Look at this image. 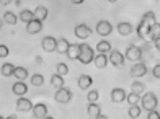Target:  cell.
<instances>
[{
  "mask_svg": "<svg viewBox=\"0 0 160 119\" xmlns=\"http://www.w3.org/2000/svg\"><path fill=\"white\" fill-rule=\"evenodd\" d=\"M113 31V25L110 23V21H106V20H101L97 23V33L100 36H108V34H111Z\"/></svg>",
  "mask_w": 160,
  "mask_h": 119,
  "instance_id": "5b68a950",
  "label": "cell"
},
{
  "mask_svg": "<svg viewBox=\"0 0 160 119\" xmlns=\"http://www.w3.org/2000/svg\"><path fill=\"white\" fill-rule=\"evenodd\" d=\"M157 105H158V100H157V96L155 93H152V92H147L142 98H141V108L145 109V111H154L157 109Z\"/></svg>",
  "mask_w": 160,
  "mask_h": 119,
  "instance_id": "6da1fadb",
  "label": "cell"
},
{
  "mask_svg": "<svg viewBox=\"0 0 160 119\" xmlns=\"http://www.w3.org/2000/svg\"><path fill=\"white\" fill-rule=\"evenodd\" d=\"M145 73H147V65L142 64V62H137L132 65V69H131V75L136 77V78H141L144 77Z\"/></svg>",
  "mask_w": 160,
  "mask_h": 119,
  "instance_id": "8992f818",
  "label": "cell"
},
{
  "mask_svg": "<svg viewBox=\"0 0 160 119\" xmlns=\"http://www.w3.org/2000/svg\"><path fill=\"white\" fill-rule=\"evenodd\" d=\"M93 119H108L106 116H103V114H100V116H97V117H93Z\"/></svg>",
  "mask_w": 160,
  "mask_h": 119,
  "instance_id": "7bdbcfd3",
  "label": "cell"
},
{
  "mask_svg": "<svg viewBox=\"0 0 160 119\" xmlns=\"http://www.w3.org/2000/svg\"><path fill=\"white\" fill-rule=\"evenodd\" d=\"M33 13H34V20L44 21V20L48 18V8H46V7H42V5L36 7V10H34Z\"/></svg>",
  "mask_w": 160,
  "mask_h": 119,
  "instance_id": "ac0fdd59",
  "label": "cell"
},
{
  "mask_svg": "<svg viewBox=\"0 0 160 119\" xmlns=\"http://www.w3.org/2000/svg\"><path fill=\"white\" fill-rule=\"evenodd\" d=\"M17 109H18V111H31V109H33L31 100L25 98V96H20V98L17 100Z\"/></svg>",
  "mask_w": 160,
  "mask_h": 119,
  "instance_id": "30bf717a",
  "label": "cell"
},
{
  "mask_svg": "<svg viewBox=\"0 0 160 119\" xmlns=\"http://www.w3.org/2000/svg\"><path fill=\"white\" fill-rule=\"evenodd\" d=\"M87 113H88V116H92V117H97L101 113V108L97 105V103H90V105L87 106Z\"/></svg>",
  "mask_w": 160,
  "mask_h": 119,
  "instance_id": "d4e9b609",
  "label": "cell"
},
{
  "mask_svg": "<svg viewBox=\"0 0 160 119\" xmlns=\"http://www.w3.org/2000/svg\"><path fill=\"white\" fill-rule=\"evenodd\" d=\"M69 46H70V42L65 39V38H59L57 39V47H56V51L59 54H67V49H69Z\"/></svg>",
  "mask_w": 160,
  "mask_h": 119,
  "instance_id": "d6986e66",
  "label": "cell"
},
{
  "mask_svg": "<svg viewBox=\"0 0 160 119\" xmlns=\"http://www.w3.org/2000/svg\"><path fill=\"white\" fill-rule=\"evenodd\" d=\"M74 34L77 36L78 39H87L92 34V29L87 26V25H77L75 29H74Z\"/></svg>",
  "mask_w": 160,
  "mask_h": 119,
  "instance_id": "52a82bcc",
  "label": "cell"
},
{
  "mask_svg": "<svg viewBox=\"0 0 160 119\" xmlns=\"http://www.w3.org/2000/svg\"><path fill=\"white\" fill-rule=\"evenodd\" d=\"M20 20H21V21H25V23L28 25L31 20H34V13L30 12V10H23V12L20 13Z\"/></svg>",
  "mask_w": 160,
  "mask_h": 119,
  "instance_id": "1f68e13d",
  "label": "cell"
},
{
  "mask_svg": "<svg viewBox=\"0 0 160 119\" xmlns=\"http://www.w3.org/2000/svg\"><path fill=\"white\" fill-rule=\"evenodd\" d=\"M97 51L100 54H108V52H111V44L108 41H100L97 44Z\"/></svg>",
  "mask_w": 160,
  "mask_h": 119,
  "instance_id": "cb8c5ba5",
  "label": "cell"
},
{
  "mask_svg": "<svg viewBox=\"0 0 160 119\" xmlns=\"http://www.w3.org/2000/svg\"><path fill=\"white\" fill-rule=\"evenodd\" d=\"M141 21H142L144 25H147V26L150 28L154 23H157V20H155V13H154V12H147V13H145L144 17H142V20H141Z\"/></svg>",
  "mask_w": 160,
  "mask_h": 119,
  "instance_id": "44dd1931",
  "label": "cell"
},
{
  "mask_svg": "<svg viewBox=\"0 0 160 119\" xmlns=\"http://www.w3.org/2000/svg\"><path fill=\"white\" fill-rule=\"evenodd\" d=\"M0 72H2L3 77H12L13 72H15V65L10 64V62H5V64L2 65V69H0Z\"/></svg>",
  "mask_w": 160,
  "mask_h": 119,
  "instance_id": "7402d4cb",
  "label": "cell"
},
{
  "mask_svg": "<svg viewBox=\"0 0 160 119\" xmlns=\"http://www.w3.org/2000/svg\"><path fill=\"white\" fill-rule=\"evenodd\" d=\"M132 25L128 23V21H122V23L118 25V33L121 36H129V34H132Z\"/></svg>",
  "mask_w": 160,
  "mask_h": 119,
  "instance_id": "2e32d148",
  "label": "cell"
},
{
  "mask_svg": "<svg viewBox=\"0 0 160 119\" xmlns=\"http://www.w3.org/2000/svg\"><path fill=\"white\" fill-rule=\"evenodd\" d=\"M36 62H39V64H41V62H42V57H41V56H38V57H36Z\"/></svg>",
  "mask_w": 160,
  "mask_h": 119,
  "instance_id": "ee69618b",
  "label": "cell"
},
{
  "mask_svg": "<svg viewBox=\"0 0 160 119\" xmlns=\"http://www.w3.org/2000/svg\"><path fill=\"white\" fill-rule=\"evenodd\" d=\"M8 52H10L8 47H7L5 44H0V57H7V56H8Z\"/></svg>",
  "mask_w": 160,
  "mask_h": 119,
  "instance_id": "8d00e7d4",
  "label": "cell"
},
{
  "mask_svg": "<svg viewBox=\"0 0 160 119\" xmlns=\"http://www.w3.org/2000/svg\"><path fill=\"white\" fill-rule=\"evenodd\" d=\"M106 2H111V3H114V2H118V0H106Z\"/></svg>",
  "mask_w": 160,
  "mask_h": 119,
  "instance_id": "7dc6e473",
  "label": "cell"
},
{
  "mask_svg": "<svg viewBox=\"0 0 160 119\" xmlns=\"http://www.w3.org/2000/svg\"><path fill=\"white\" fill-rule=\"evenodd\" d=\"M98 96H100V93H98L97 90H92V92H88L87 98H88L90 103H97V101H98Z\"/></svg>",
  "mask_w": 160,
  "mask_h": 119,
  "instance_id": "d590c367",
  "label": "cell"
},
{
  "mask_svg": "<svg viewBox=\"0 0 160 119\" xmlns=\"http://www.w3.org/2000/svg\"><path fill=\"white\" fill-rule=\"evenodd\" d=\"M42 119H54V117H51V116H46V117H42Z\"/></svg>",
  "mask_w": 160,
  "mask_h": 119,
  "instance_id": "c3c4849f",
  "label": "cell"
},
{
  "mask_svg": "<svg viewBox=\"0 0 160 119\" xmlns=\"http://www.w3.org/2000/svg\"><path fill=\"white\" fill-rule=\"evenodd\" d=\"M126 92L122 90V88H114V90H111V101L113 103H122L126 101Z\"/></svg>",
  "mask_w": 160,
  "mask_h": 119,
  "instance_id": "7c38bea8",
  "label": "cell"
},
{
  "mask_svg": "<svg viewBox=\"0 0 160 119\" xmlns=\"http://www.w3.org/2000/svg\"><path fill=\"white\" fill-rule=\"evenodd\" d=\"M13 75H15L18 80L23 82L25 78H28V70L25 67H15V72H13Z\"/></svg>",
  "mask_w": 160,
  "mask_h": 119,
  "instance_id": "83f0119b",
  "label": "cell"
},
{
  "mask_svg": "<svg viewBox=\"0 0 160 119\" xmlns=\"http://www.w3.org/2000/svg\"><path fill=\"white\" fill-rule=\"evenodd\" d=\"M33 116L36 119H41V117H46L48 116V106L42 105V103H39V105H34L33 106Z\"/></svg>",
  "mask_w": 160,
  "mask_h": 119,
  "instance_id": "4fadbf2b",
  "label": "cell"
},
{
  "mask_svg": "<svg viewBox=\"0 0 160 119\" xmlns=\"http://www.w3.org/2000/svg\"><path fill=\"white\" fill-rule=\"evenodd\" d=\"M3 21H5V23H8V25H17L18 23V17L15 13H12V12H5Z\"/></svg>",
  "mask_w": 160,
  "mask_h": 119,
  "instance_id": "f1b7e54d",
  "label": "cell"
},
{
  "mask_svg": "<svg viewBox=\"0 0 160 119\" xmlns=\"http://www.w3.org/2000/svg\"><path fill=\"white\" fill-rule=\"evenodd\" d=\"M157 38H160V23H154L149 28V34H147V39L150 41H155Z\"/></svg>",
  "mask_w": 160,
  "mask_h": 119,
  "instance_id": "e0dca14e",
  "label": "cell"
},
{
  "mask_svg": "<svg viewBox=\"0 0 160 119\" xmlns=\"http://www.w3.org/2000/svg\"><path fill=\"white\" fill-rule=\"evenodd\" d=\"M54 100L57 103H62V105H65V103H69L72 100V92L69 90V88H57V92H56V96H54Z\"/></svg>",
  "mask_w": 160,
  "mask_h": 119,
  "instance_id": "3957f363",
  "label": "cell"
},
{
  "mask_svg": "<svg viewBox=\"0 0 160 119\" xmlns=\"http://www.w3.org/2000/svg\"><path fill=\"white\" fill-rule=\"evenodd\" d=\"M0 3H2V5H10L12 0H0Z\"/></svg>",
  "mask_w": 160,
  "mask_h": 119,
  "instance_id": "60d3db41",
  "label": "cell"
},
{
  "mask_svg": "<svg viewBox=\"0 0 160 119\" xmlns=\"http://www.w3.org/2000/svg\"><path fill=\"white\" fill-rule=\"evenodd\" d=\"M5 119H18V117H17V116H13V114H12V116H8V117H5Z\"/></svg>",
  "mask_w": 160,
  "mask_h": 119,
  "instance_id": "f6af8a7d",
  "label": "cell"
},
{
  "mask_svg": "<svg viewBox=\"0 0 160 119\" xmlns=\"http://www.w3.org/2000/svg\"><path fill=\"white\" fill-rule=\"evenodd\" d=\"M147 119H160V113H158L157 109H154V111H149Z\"/></svg>",
  "mask_w": 160,
  "mask_h": 119,
  "instance_id": "74e56055",
  "label": "cell"
},
{
  "mask_svg": "<svg viewBox=\"0 0 160 119\" xmlns=\"http://www.w3.org/2000/svg\"><path fill=\"white\" fill-rule=\"evenodd\" d=\"M154 44H155V49H157V51H160V38H157V39L154 41Z\"/></svg>",
  "mask_w": 160,
  "mask_h": 119,
  "instance_id": "ab89813d",
  "label": "cell"
},
{
  "mask_svg": "<svg viewBox=\"0 0 160 119\" xmlns=\"http://www.w3.org/2000/svg\"><path fill=\"white\" fill-rule=\"evenodd\" d=\"M78 54H80V44H70L67 49L69 59H78Z\"/></svg>",
  "mask_w": 160,
  "mask_h": 119,
  "instance_id": "603a6c76",
  "label": "cell"
},
{
  "mask_svg": "<svg viewBox=\"0 0 160 119\" xmlns=\"http://www.w3.org/2000/svg\"><path fill=\"white\" fill-rule=\"evenodd\" d=\"M93 62H95V65H97V69H105V67L108 65V57H106V54H98V56H95V59H93Z\"/></svg>",
  "mask_w": 160,
  "mask_h": 119,
  "instance_id": "ffe728a7",
  "label": "cell"
},
{
  "mask_svg": "<svg viewBox=\"0 0 160 119\" xmlns=\"http://www.w3.org/2000/svg\"><path fill=\"white\" fill-rule=\"evenodd\" d=\"M92 83H93V80H92L90 75H87V73L78 77V87H80V90H88V88L92 87Z\"/></svg>",
  "mask_w": 160,
  "mask_h": 119,
  "instance_id": "9a60e30c",
  "label": "cell"
},
{
  "mask_svg": "<svg viewBox=\"0 0 160 119\" xmlns=\"http://www.w3.org/2000/svg\"><path fill=\"white\" fill-rule=\"evenodd\" d=\"M141 106H137V105H132V106H129V111H128V113H129V117L131 119H137V117H139L141 116Z\"/></svg>",
  "mask_w": 160,
  "mask_h": 119,
  "instance_id": "d6a6232c",
  "label": "cell"
},
{
  "mask_svg": "<svg viewBox=\"0 0 160 119\" xmlns=\"http://www.w3.org/2000/svg\"><path fill=\"white\" fill-rule=\"evenodd\" d=\"M144 85L141 83V82H132V85H131V93H136V95H142L144 93Z\"/></svg>",
  "mask_w": 160,
  "mask_h": 119,
  "instance_id": "4dcf8cb0",
  "label": "cell"
},
{
  "mask_svg": "<svg viewBox=\"0 0 160 119\" xmlns=\"http://www.w3.org/2000/svg\"><path fill=\"white\" fill-rule=\"evenodd\" d=\"M136 31H137V34H139V38L145 39V38H147V34H149V26H147V25H144L142 21H141V23L137 25Z\"/></svg>",
  "mask_w": 160,
  "mask_h": 119,
  "instance_id": "4316f807",
  "label": "cell"
},
{
  "mask_svg": "<svg viewBox=\"0 0 160 119\" xmlns=\"http://www.w3.org/2000/svg\"><path fill=\"white\" fill-rule=\"evenodd\" d=\"M0 119H3V117H2V116H0Z\"/></svg>",
  "mask_w": 160,
  "mask_h": 119,
  "instance_id": "681fc988",
  "label": "cell"
},
{
  "mask_svg": "<svg viewBox=\"0 0 160 119\" xmlns=\"http://www.w3.org/2000/svg\"><path fill=\"white\" fill-rule=\"evenodd\" d=\"M30 82H31L33 87H42V83H44V77H42L41 73H34V75H31Z\"/></svg>",
  "mask_w": 160,
  "mask_h": 119,
  "instance_id": "f546056e",
  "label": "cell"
},
{
  "mask_svg": "<svg viewBox=\"0 0 160 119\" xmlns=\"http://www.w3.org/2000/svg\"><path fill=\"white\" fill-rule=\"evenodd\" d=\"M51 85L54 88H62L64 87V77L59 75V73H56V75L51 77Z\"/></svg>",
  "mask_w": 160,
  "mask_h": 119,
  "instance_id": "484cf974",
  "label": "cell"
},
{
  "mask_svg": "<svg viewBox=\"0 0 160 119\" xmlns=\"http://www.w3.org/2000/svg\"><path fill=\"white\" fill-rule=\"evenodd\" d=\"M152 73H154L155 78H160V64H157L154 69H152Z\"/></svg>",
  "mask_w": 160,
  "mask_h": 119,
  "instance_id": "f35d334b",
  "label": "cell"
},
{
  "mask_svg": "<svg viewBox=\"0 0 160 119\" xmlns=\"http://www.w3.org/2000/svg\"><path fill=\"white\" fill-rule=\"evenodd\" d=\"M12 92L15 93V95H18V96H25L26 92H28V85H25L21 80H18L17 83L12 87Z\"/></svg>",
  "mask_w": 160,
  "mask_h": 119,
  "instance_id": "5bb4252c",
  "label": "cell"
},
{
  "mask_svg": "<svg viewBox=\"0 0 160 119\" xmlns=\"http://www.w3.org/2000/svg\"><path fill=\"white\" fill-rule=\"evenodd\" d=\"M56 73H59V75H67V73H69V67L67 65H65L64 62H59V64H57V67H56Z\"/></svg>",
  "mask_w": 160,
  "mask_h": 119,
  "instance_id": "836d02e7",
  "label": "cell"
},
{
  "mask_svg": "<svg viewBox=\"0 0 160 119\" xmlns=\"http://www.w3.org/2000/svg\"><path fill=\"white\" fill-rule=\"evenodd\" d=\"M3 23H5V21H2V20H0V29H2V26H3Z\"/></svg>",
  "mask_w": 160,
  "mask_h": 119,
  "instance_id": "bcb514c9",
  "label": "cell"
},
{
  "mask_svg": "<svg viewBox=\"0 0 160 119\" xmlns=\"http://www.w3.org/2000/svg\"><path fill=\"white\" fill-rule=\"evenodd\" d=\"M142 57V51L139 46H134V44H131V46L126 49V59L128 61H141Z\"/></svg>",
  "mask_w": 160,
  "mask_h": 119,
  "instance_id": "277c9868",
  "label": "cell"
},
{
  "mask_svg": "<svg viewBox=\"0 0 160 119\" xmlns=\"http://www.w3.org/2000/svg\"><path fill=\"white\" fill-rule=\"evenodd\" d=\"M93 59H95V52H93L92 46L88 44H80V54H78V61L82 62L83 65L93 62Z\"/></svg>",
  "mask_w": 160,
  "mask_h": 119,
  "instance_id": "7a4b0ae2",
  "label": "cell"
},
{
  "mask_svg": "<svg viewBox=\"0 0 160 119\" xmlns=\"http://www.w3.org/2000/svg\"><path fill=\"white\" fill-rule=\"evenodd\" d=\"M41 29H42V21H39V20H31L30 23L26 25L28 34H38Z\"/></svg>",
  "mask_w": 160,
  "mask_h": 119,
  "instance_id": "8fae6325",
  "label": "cell"
},
{
  "mask_svg": "<svg viewBox=\"0 0 160 119\" xmlns=\"http://www.w3.org/2000/svg\"><path fill=\"white\" fill-rule=\"evenodd\" d=\"M139 95H136V93H129L126 96V101L129 103V106H132V105H137V101H139Z\"/></svg>",
  "mask_w": 160,
  "mask_h": 119,
  "instance_id": "e575fe53",
  "label": "cell"
},
{
  "mask_svg": "<svg viewBox=\"0 0 160 119\" xmlns=\"http://www.w3.org/2000/svg\"><path fill=\"white\" fill-rule=\"evenodd\" d=\"M108 61H110L114 67H121V65H124V56H122L119 51H111Z\"/></svg>",
  "mask_w": 160,
  "mask_h": 119,
  "instance_id": "ba28073f",
  "label": "cell"
},
{
  "mask_svg": "<svg viewBox=\"0 0 160 119\" xmlns=\"http://www.w3.org/2000/svg\"><path fill=\"white\" fill-rule=\"evenodd\" d=\"M57 47V39H54L52 36H46L44 39H42V49L46 51V52H54Z\"/></svg>",
  "mask_w": 160,
  "mask_h": 119,
  "instance_id": "9c48e42d",
  "label": "cell"
},
{
  "mask_svg": "<svg viewBox=\"0 0 160 119\" xmlns=\"http://www.w3.org/2000/svg\"><path fill=\"white\" fill-rule=\"evenodd\" d=\"M85 0H72V3H75V5H80V3H83Z\"/></svg>",
  "mask_w": 160,
  "mask_h": 119,
  "instance_id": "b9f144b4",
  "label": "cell"
}]
</instances>
